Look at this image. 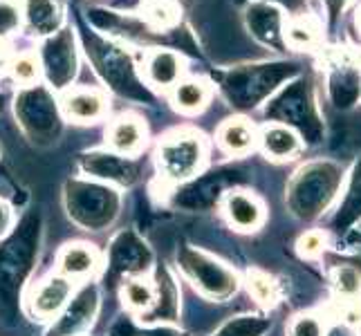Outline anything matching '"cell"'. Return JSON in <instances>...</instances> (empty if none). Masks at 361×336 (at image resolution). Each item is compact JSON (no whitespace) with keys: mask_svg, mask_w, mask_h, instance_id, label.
<instances>
[{"mask_svg":"<svg viewBox=\"0 0 361 336\" xmlns=\"http://www.w3.org/2000/svg\"><path fill=\"white\" fill-rule=\"evenodd\" d=\"M341 186V166L312 161L296 173L290 184V206L298 218H314L326 211Z\"/></svg>","mask_w":361,"mask_h":336,"instance_id":"obj_1","label":"cell"},{"mask_svg":"<svg viewBox=\"0 0 361 336\" xmlns=\"http://www.w3.org/2000/svg\"><path fill=\"white\" fill-rule=\"evenodd\" d=\"M155 157L161 178L171 182H184L200 173L207 159V146L200 132L176 130L159 142Z\"/></svg>","mask_w":361,"mask_h":336,"instance_id":"obj_2","label":"cell"},{"mask_svg":"<svg viewBox=\"0 0 361 336\" xmlns=\"http://www.w3.org/2000/svg\"><path fill=\"white\" fill-rule=\"evenodd\" d=\"M294 72L296 66L292 63H265L243 68L229 74L225 90L229 92L231 101H235V106L249 108L256 106L260 99H265L271 90H276L279 83Z\"/></svg>","mask_w":361,"mask_h":336,"instance_id":"obj_3","label":"cell"},{"mask_svg":"<svg viewBox=\"0 0 361 336\" xmlns=\"http://www.w3.org/2000/svg\"><path fill=\"white\" fill-rule=\"evenodd\" d=\"M267 115L271 119H276L283 126H296L301 130L310 142H319L321 139V121L314 108V99L310 92V85L305 79H298L292 85H288L274 104L267 108Z\"/></svg>","mask_w":361,"mask_h":336,"instance_id":"obj_4","label":"cell"},{"mask_svg":"<svg viewBox=\"0 0 361 336\" xmlns=\"http://www.w3.org/2000/svg\"><path fill=\"white\" fill-rule=\"evenodd\" d=\"M41 70L45 72L52 88H66L77 74V47L74 34L70 30H61L52 34L41 47Z\"/></svg>","mask_w":361,"mask_h":336,"instance_id":"obj_5","label":"cell"},{"mask_svg":"<svg viewBox=\"0 0 361 336\" xmlns=\"http://www.w3.org/2000/svg\"><path fill=\"white\" fill-rule=\"evenodd\" d=\"M72 294H74V280L66 278L59 271L49 273V276L34 285L27 301L30 312L39 321L54 318L68 305V301H72Z\"/></svg>","mask_w":361,"mask_h":336,"instance_id":"obj_6","label":"cell"},{"mask_svg":"<svg viewBox=\"0 0 361 336\" xmlns=\"http://www.w3.org/2000/svg\"><path fill=\"white\" fill-rule=\"evenodd\" d=\"M144 77L157 90H173L184 77V58L173 49L155 47L144 56Z\"/></svg>","mask_w":361,"mask_h":336,"instance_id":"obj_7","label":"cell"},{"mask_svg":"<svg viewBox=\"0 0 361 336\" xmlns=\"http://www.w3.org/2000/svg\"><path fill=\"white\" fill-rule=\"evenodd\" d=\"M328 90H330V99L332 104L348 110L353 108L359 97H361V74L357 70V66L350 58L339 56L330 63V77H328Z\"/></svg>","mask_w":361,"mask_h":336,"instance_id":"obj_8","label":"cell"},{"mask_svg":"<svg viewBox=\"0 0 361 336\" xmlns=\"http://www.w3.org/2000/svg\"><path fill=\"white\" fill-rule=\"evenodd\" d=\"M99 267H102L99 251L88 242H70L56 256V271L74 282L92 278Z\"/></svg>","mask_w":361,"mask_h":336,"instance_id":"obj_9","label":"cell"},{"mask_svg":"<svg viewBox=\"0 0 361 336\" xmlns=\"http://www.w3.org/2000/svg\"><path fill=\"white\" fill-rule=\"evenodd\" d=\"M247 27L260 43L281 49L285 45V23L281 11L269 3H252L247 9Z\"/></svg>","mask_w":361,"mask_h":336,"instance_id":"obj_10","label":"cell"},{"mask_svg":"<svg viewBox=\"0 0 361 336\" xmlns=\"http://www.w3.org/2000/svg\"><path fill=\"white\" fill-rule=\"evenodd\" d=\"M225 216L238 231H256L265 220V206L256 195L247 191H229L225 195Z\"/></svg>","mask_w":361,"mask_h":336,"instance_id":"obj_11","label":"cell"},{"mask_svg":"<svg viewBox=\"0 0 361 336\" xmlns=\"http://www.w3.org/2000/svg\"><path fill=\"white\" fill-rule=\"evenodd\" d=\"M61 108L74 123H94L106 115V97L94 88H72L61 99Z\"/></svg>","mask_w":361,"mask_h":336,"instance_id":"obj_12","label":"cell"},{"mask_svg":"<svg viewBox=\"0 0 361 336\" xmlns=\"http://www.w3.org/2000/svg\"><path fill=\"white\" fill-rule=\"evenodd\" d=\"M106 139L113 151L119 155H137L146 144V126L140 117L135 115H121L110 121Z\"/></svg>","mask_w":361,"mask_h":336,"instance_id":"obj_13","label":"cell"},{"mask_svg":"<svg viewBox=\"0 0 361 336\" xmlns=\"http://www.w3.org/2000/svg\"><path fill=\"white\" fill-rule=\"evenodd\" d=\"M258 142L271 159H290L292 155L298 153V148H301L298 135L292 128L283 126V123H271V126H265L258 137Z\"/></svg>","mask_w":361,"mask_h":336,"instance_id":"obj_14","label":"cell"},{"mask_svg":"<svg viewBox=\"0 0 361 336\" xmlns=\"http://www.w3.org/2000/svg\"><path fill=\"white\" fill-rule=\"evenodd\" d=\"M173 106L186 115L202 112L211 99V85L202 79H182L176 88L171 90Z\"/></svg>","mask_w":361,"mask_h":336,"instance_id":"obj_15","label":"cell"},{"mask_svg":"<svg viewBox=\"0 0 361 336\" xmlns=\"http://www.w3.org/2000/svg\"><path fill=\"white\" fill-rule=\"evenodd\" d=\"M218 144L229 155H245L256 144V130L247 119H229L218 128Z\"/></svg>","mask_w":361,"mask_h":336,"instance_id":"obj_16","label":"cell"},{"mask_svg":"<svg viewBox=\"0 0 361 336\" xmlns=\"http://www.w3.org/2000/svg\"><path fill=\"white\" fill-rule=\"evenodd\" d=\"M23 16L27 18L30 27L36 34L52 36L61 23V5L59 0H27L23 9Z\"/></svg>","mask_w":361,"mask_h":336,"instance_id":"obj_17","label":"cell"},{"mask_svg":"<svg viewBox=\"0 0 361 336\" xmlns=\"http://www.w3.org/2000/svg\"><path fill=\"white\" fill-rule=\"evenodd\" d=\"M361 218V157L357 161V166L350 175V184H348V193L343 197V202L334 216V229L345 231L350 224H355Z\"/></svg>","mask_w":361,"mask_h":336,"instance_id":"obj_18","label":"cell"},{"mask_svg":"<svg viewBox=\"0 0 361 336\" xmlns=\"http://www.w3.org/2000/svg\"><path fill=\"white\" fill-rule=\"evenodd\" d=\"M121 298L133 312H148L157 301V287L146 278H133L123 285Z\"/></svg>","mask_w":361,"mask_h":336,"instance_id":"obj_19","label":"cell"},{"mask_svg":"<svg viewBox=\"0 0 361 336\" xmlns=\"http://www.w3.org/2000/svg\"><path fill=\"white\" fill-rule=\"evenodd\" d=\"M146 18L159 30L176 25V20H178L176 0H148L146 3Z\"/></svg>","mask_w":361,"mask_h":336,"instance_id":"obj_20","label":"cell"},{"mask_svg":"<svg viewBox=\"0 0 361 336\" xmlns=\"http://www.w3.org/2000/svg\"><path fill=\"white\" fill-rule=\"evenodd\" d=\"M9 72H11V79H14L16 83H20V85H32L36 79H39V74H41L39 58L32 56V54H23V56L11 61Z\"/></svg>","mask_w":361,"mask_h":336,"instance_id":"obj_21","label":"cell"},{"mask_svg":"<svg viewBox=\"0 0 361 336\" xmlns=\"http://www.w3.org/2000/svg\"><path fill=\"white\" fill-rule=\"evenodd\" d=\"M249 292H252V296L263 305H274L279 298L276 282H274L267 273H260V271L249 273Z\"/></svg>","mask_w":361,"mask_h":336,"instance_id":"obj_22","label":"cell"},{"mask_svg":"<svg viewBox=\"0 0 361 336\" xmlns=\"http://www.w3.org/2000/svg\"><path fill=\"white\" fill-rule=\"evenodd\" d=\"M23 23V7L16 0H0V41L14 34Z\"/></svg>","mask_w":361,"mask_h":336,"instance_id":"obj_23","label":"cell"},{"mask_svg":"<svg viewBox=\"0 0 361 336\" xmlns=\"http://www.w3.org/2000/svg\"><path fill=\"white\" fill-rule=\"evenodd\" d=\"M334 287L343 296H355L361 292V273L350 265H339L332 273Z\"/></svg>","mask_w":361,"mask_h":336,"instance_id":"obj_24","label":"cell"},{"mask_svg":"<svg viewBox=\"0 0 361 336\" xmlns=\"http://www.w3.org/2000/svg\"><path fill=\"white\" fill-rule=\"evenodd\" d=\"M285 41L292 47H310L317 41V32L305 18H298L285 27Z\"/></svg>","mask_w":361,"mask_h":336,"instance_id":"obj_25","label":"cell"},{"mask_svg":"<svg viewBox=\"0 0 361 336\" xmlns=\"http://www.w3.org/2000/svg\"><path fill=\"white\" fill-rule=\"evenodd\" d=\"M290 336H323V325L312 314L296 316L290 323Z\"/></svg>","mask_w":361,"mask_h":336,"instance_id":"obj_26","label":"cell"},{"mask_svg":"<svg viewBox=\"0 0 361 336\" xmlns=\"http://www.w3.org/2000/svg\"><path fill=\"white\" fill-rule=\"evenodd\" d=\"M298 249H301V254H305V256H317L323 249L321 233H307V235H303V238L298 240Z\"/></svg>","mask_w":361,"mask_h":336,"instance_id":"obj_27","label":"cell"},{"mask_svg":"<svg viewBox=\"0 0 361 336\" xmlns=\"http://www.w3.org/2000/svg\"><path fill=\"white\" fill-rule=\"evenodd\" d=\"M11 227V209L5 200H0V235H5Z\"/></svg>","mask_w":361,"mask_h":336,"instance_id":"obj_28","label":"cell"},{"mask_svg":"<svg viewBox=\"0 0 361 336\" xmlns=\"http://www.w3.org/2000/svg\"><path fill=\"white\" fill-rule=\"evenodd\" d=\"M281 3H283L285 7H290L292 11H296V9H301V7L305 5V0H281Z\"/></svg>","mask_w":361,"mask_h":336,"instance_id":"obj_29","label":"cell"},{"mask_svg":"<svg viewBox=\"0 0 361 336\" xmlns=\"http://www.w3.org/2000/svg\"><path fill=\"white\" fill-rule=\"evenodd\" d=\"M326 3H328V7H330V11H332V14L334 16H337V11L343 7V3H345V0H326Z\"/></svg>","mask_w":361,"mask_h":336,"instance_id":"obj_30","label":"cell"},{"mask_svg":"<svg viewBox=\"0 0 361 336\" xmlns=\"http://www.w3.org/2000/svg\"><path fill=\"white\" fill-rule=\"evenodd\" d=\"M328 336H355V334L348 330V328H334Z\"/></svg>","mask_w":361,"mask_h":336,"instance_id":"obj_31","label":"cell"},{"mask_svg":"<svg viewBox=\"0 0 361 336\" xmlns=\"http://www.w3.org/2000/svg\"><path fill=\"white\" fill-rule=\"evenodd\" d=\"M0 66H3V54H0Z\"/></svg>","mask_w":361,"mask_h":336,"instance_id":"obj_32","label":"cell"},{"mask_svg":"<svg viewBox=\"0 0 361 336\" xmlns=\"http://www.w3.org/2000/svg\"><path fill=\"white\" fill-rule=\"evenodd\" d=\"M359 25H361V11H359Z\"/></svg>","mask_w":361,"mask_h":336,"instance_id":"obj_33","label":"cell"}]
</instances>
